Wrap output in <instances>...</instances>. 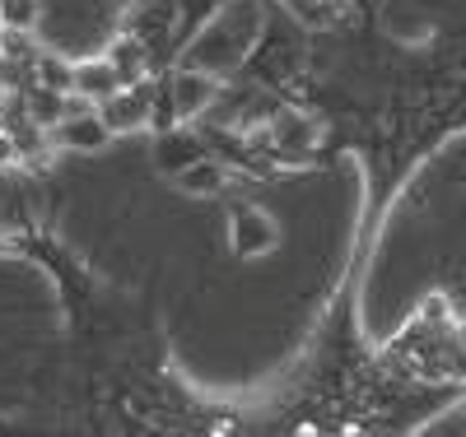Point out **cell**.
Instances as JSON below:
<instances>
[{
	"instance_id": "6",
	"label": "cell",
	"mask_w": 466,
	"mask_h": 437,
	"mask_svg": "<svg viewBox=\"0 0 466 437\" xmlns=\"http://www.w3.org/2000/svg\"><path fill=\"white\" fill-rule=\"evenodd\" d=\"M270 135H276V144H280V154H289V158H303V154H313V144H318V122H308V116H299V112H276V122H270Z\"/></svg>"
},
{
	"instance_id": "10",
	"label": "cell",
	"mask_w": 466,
	"mask_h": 437,
	"mask_svg": "<svg viewBox=\"0 0 466 437\" xmlns=\"http://www.w3.org/2000/svg\"><path fill=\"white\" fill-rule=\"evenodd\" d=\"M103 56L116 65V74H122L127 84H136V79H145V74H149V56H145V43H140L136 33L112 37V47H107Z\"/></svg>"
},
{
	"instance_id": "7",
	"label": "cell",
	"mask_w": 466,
	"mask_h": 437,
	"mask_svg": "<svg viewBox=\"0 0 466 437\" xmlns=\"http://www.w3.org/2000/svg\"><path fill=\"white\" fill-rule=\"evenodd\" d=\"M122 84H127V79L116 74V65H112L107 56H94V61H80V65H75V94H85V98H94V103L112 98Z\"/></svg>"
},
{
	"instance_id": "3",
	"label": "cell",
	"mask_w": 466,
	"mask_h": 437,
	"mask_svg": "<svg viewBox=\"0 0 466 437\" xmlns=\"http://www.w3.org/2000/svg\"><path fill=\"white\" fill-rule=\"evenodd\" d=\"M168 98H173V116H177V126L182 122H197V116L215 103V94H219V84H215V74H206V70H177L173 79H168Z\"/></svg>"
},
{
	"instance_id": "5",
	"label": "cell",
	"mask_w": 466,
	"mask_h": 437,
	"mask_svg": "<svg viewBox=\"0 0 466 437\" xmlns=\"http://www.w3.org/2000/svg\"><path fill=\"white\" fill-rule=\"evenodd\" d=\"M201 154H206L201 135H191L182 126H168V131H159V140H154V168H159L164 177H177L187 164H197Z\"/></svg>"
},
{
	"instance_id": "9",
	"label": "cell",
	"mask_w": 466,
	"mask_h": 437,
	"mask_svg": "<svg viewBox=\"0 0 466 437\" xmlns=\"http://www.w3.org/2000/svg\"><path fill=\"white\" fill-rule=\"evenodd\" d=\"M224 182H228V173H224L219 158H210V154H201L197 164H187V168L173 177V186H177L182 195H215Z\"/></svg>"
},
{
	"instance_id": "11",
	"label": "cell",
	"mask_w": 466,
	"mask_h": 437,
	"mask_svg": "<svg viewBox=\"0 0 466 437\" xmlns=\"http://www.w3.org/2000/svg\"><path fill=\"white\" fill-rule=\"evenodd\" d=\"M19 94H24V107H28V116H33V122L56 126L61 116H66V94H61V89H47V84H28V89H19Z\"/></svg>"
},
{
	"instance_id": "2",
	"label": "cell",
	"mask_w": 466,
	"mask_h": 437,
	"mask_svg": "<svg viewBox=\"0 0 466 437\" xmlns=\"http://www.w3.org/2000/svg\"><path fill=\"white\" fill-rule=\"evenodd\" d=\"M228 247H233V256H243V261L266 256V252L280 247V228L261 205H233V214H228Z\"/></svg>"
},
{
	"instance_id": "12",
	"label": "cell",
	"mask_w": 466,
	"mask_h": 437,
	"mask_svg": "<svg viewBox=\"0 0 466 437\" xmlns=\"http://www.w3.org/2000/svg\"><path fill=\"white\" fill-rule=\"evenodd\" d=\"M37 84L70 94V89H75V65H70L66 56H56V52H43V56H37Z\"/></svg>"
},
{
	"instance_id": "1",
	"label": "cell",
	"mask_w": 466,
	"mask_h": 437,
	"mask_svg": "<svg viewBox=\"0 0 466 437\" xmlns=\"http://www.w3.org/2000/svg\"><path fill=\"white\" fill-rule=\"evenodd\" d=\"M98 112H103V122H107L112 135L145 131V126H154V112H159V84H154L149 74L136 79V84H122L112 98L98 103Z\"/></svg>"
},
{
	"instance_id": "14",
	"label": "cell",
	"mask_w": 466,
	"mask_h": 437,
	"mask_svg": "<svg viewBox=\"0 0 466 437\" xmlns=\"http://www.w3.org/2000/svg\"><path fill=\"white\" fill-rule=\"evenodd\" d=\"M10 164H19V154H15V140H10L5 122H0V168H10Z\"/></svg>"
},
{
	"instance_id": "4",
	"label": "cell",
	"mask_w": 466,
	"mask_h": 437,
	"mask_svg": "<svg viewBox=\"0 0 466 437\" xmlns=\"http://www.w3.org/2000/svg\"><path fill=\"white\" fill-rule=\"evenodd\" d=\"M52 144L56 149H70V154H98L112 144V131L103 122V112H80V116H61L52 126Z\"/></svg>"
},
{
	"instance_id": "13",
	"label": "cell",
	"mask_w": 466,
	"mask_h": 437,
	"mask_svg": "<svg viewBox=\"0 0 466 437\" xmlns=\"http://www.w3.org/2000/svg\"><path fill=\"white\" fill-rule=\"evenodd\" d=\"M43 0H0V28H37Z\"/></svg>"
},
{
	"instance_id": "8",
	"label": "cell",
	"mask_w": 466,
	"mask_h": 437,
	"mask_svg": "<svg viewBox=\"0 0 466 437\" xmlns=\"http://www.w3.org/2000/svg\"><path fill=\"white\" fill-rule=\"evenodd\" d=\"M5 131H10V140H15L19 164H47V154L56 149V144H52V126L33 122V116H15Z\"/></svg>"
}]
</instances>
